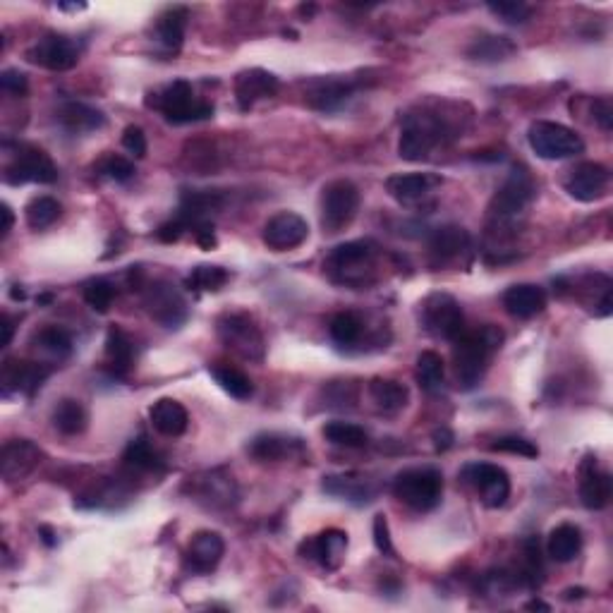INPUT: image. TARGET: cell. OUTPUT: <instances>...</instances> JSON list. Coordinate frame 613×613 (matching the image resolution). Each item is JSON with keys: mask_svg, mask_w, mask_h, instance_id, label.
<instances>
[{"mask_svg": "<svg viewBox=\"0 0 613 613\" xmlns=\"http://www.w3.org/2000/svg\"><path fill=\"white\" fill-rule=\"evenodd\" d=\"M503 331L499 326L487 324L477 331H463L453 341V364H455V376H458V384L465 391H472L479 381L487 374L491 357L501 350Z\"/></svg>", "mask_w": 613, "mask_h": 613, "instance_id": "cell-1", "label": "cell"}, {"mask_svg": "<svg viewBox=\"0 0 613 613\" xmlns=\"http://www.w3.org/2000/svg\"><path fill=\"white\" fill-rule=\"evenodd\" d=\"M451 137H455L453 127L439 113H410L403 123V132H400L398 154L400 159L412 163L427 161Z\"/></svg>", "mask_w": 613, "mask_h": 613, "instance_id": "cell-2", "label": "cell"}, {"mask_svg": "<svg viewBox=\"0 0 613 613\" xmlns=\"http://www.w3.org/2000/svg\"><path fill=\"white\" fill-rule=\"evenodd\" d=\"M324 271L333 283L345 288H364L376 271V247L369 240H352L333 247L324 262Z\"/></svg>", "mask_w": 613, "mask_h": 613, "instance_id": "cell-3", "label": "cell"}, {"mask_svg": "<svg viewBox=\"0 0 613 613\" xmlns=\"http://www.w3.org/2000/svg\"><path fill=\"white\" fill-rule=\"evenodd\" d=\"M147 106L156 108L173 125L199 123V120H209L214 115V103L199 101L194 96L192 84L185 80H175L163 89L154 91V94H149Z\"/></svg>", "mask_w": 613, "mask_h": 613, "instance_id": "cell-4", "label": "cell"}, {"mask_svg": "<svg viewBox=\"0 0 613 613\" xmlns=\"http://www.w3.org/2000/svg\"><path fill=\"white\" fill-rule=\"evenodd\" d=\"M393 494L417 513L434 511L443 496V475L436 467H408L393 479Z\"/></svg>", "mask_w": 613, "mask_h": 613, "instance_id": "cell-5", "label": "cell"}, {"mask_svg": "<svg viewBox=\"0 0 613 613\" xmlns=\"http://www.w3.org/2000/svg\"><path fill=\"white\" fill-rule=\"evenodd\" d=\"M534 194H537V187H534L530 171L525 166H515L489 204V218L494 228L515 226L518 216H523L527 206L532 204Z\"/></svg>", "mask_w": 613, "mask_h": 613, "instance_id": "cell-6", "label": "cell"}, {"mask_svg": "<svg viewBox=\"0 0 613 613\" xmlns=\"http://www.w3.org/2000/svg\"><path fill=\"white\" fill-rule=\"evenodd\" d=\"M216 333L218 341L226 345L230 352L242 357V360H252V362L264 360L266 355L264 333L250 314L242 312L223 314V317H218L216 321Z\"/></svg>", "mask_w": 613, "mask_h": 613, "instance_id": "cell-7", "label": "cell"}, {"mask_svg": "<svg viewBox=\"0 0 613 613\" xmlns=\"http://www.w3.org/2000/svg\"><path fill=\"white\" fill-rule=\"evenodd\" d=\"M530 149L544 161H566L585 151V142L575 130L554 123V120H537L527 130Z\"/></svg>", "mask_w": 613, "mask_h": 613, "instance_id": "cell-8", "label": "cell"}, {"mask_svg": "<svg viewBox=\"0 0 613 613\" xmlns=\"http://www.w3.org/2000/svg\"><path fill=\"white\" fill-rule=\"evenodd\" d=\"M422 329L441 341H455L465 331V314L460 302L448 293H432L420 305Z\"/></svg>", "mask_w": 613, "mask_h": 613, "instance_id": "cell-9", "label": "cell"}, {"mask_svg": "<svg viewBox=\"0 0 613 613\" xmlns=\"http://www.w3.org/2000/svg\"><path fill=\"white\" fill-rule=\"evenodd\" d=\"M360 190L350 180H333L321 190V228L324 233H341L357 218Z\"/></svg>", "mask_w": 613, "mask_h": 613, "instance_id": "cell-10", "label": "cell"}, {"mask_svg": "<svg viewBox=\"0 0 613 613\" xmlns=\"http://www.w3.org/2000/svg\"><path fill=\"white\" fill-rule=\"evenodd\" d=\"M463 479L487 508H503L511 499V477L499 465L472 463L463 470Z\"/></svg>", "mask_w": 613, "mask_h": 613, "instance_id": "cell-11", "label": "cell"}, {"mask_svg": "<svg viewBox=\"0 0 613 613\" xmlns=\"http://www.w3.org/2000/svg\"><path fill=\"white\" fill-rule=\"evenodd\" d=\"M5 182L8 185H27V182H39V185H51L58 180V168L51 161V156L39 147H27L22 144L20 154L12 159V163L5 168Z\"/></svg>", "mask_w": 613, "mask_h": 613, "instance_id": "cell-12", "label": "cell"}, {"mask_svg": "<svg viewBox=\"0 0 613 613\" xmlns=\"http://www.w3.org/2000/svg\"><path fill=\"white\" fill-rule=\"evenodd\" d=\"M563 187L575 202L592 204L604 199L611 190V171L604 163L597 161H582L575 168H570Z\"/></svg>", "mask_w": 613, "mask_h": 613, "instance_id": "cell-13", "label": "cell"}, {"mask_svg": "<svg viewBox=\"0 0 613 613\" xmlns=\"http://www.w3.org/2000/svg\"><path fill=\"white\" fill-rule=\"evenodd\" d=\"M144 307H147L149 317L166 329H180L187 321V302L173 283H151L144 290Z\"/></svg>", "mask_w": 613, "mask_h": 613, "instance_id": "cell-14", "label": "cell"}, {"mask_svg": "<svg viewBox=\"0 0 613 613\" xmlns=\"http://www.w3.org/2000/svg\"><path fill=\"white\" fill-rule=\"evenodd\" d=\"M27 60L51 72H68L80 63V46L70 36L46 34L27 51Z\"/></svg>", "mask_w": 613, "mask_h": 613, "instance_id": "cell-15", "label": "cell"}, {"mask_svg": "<svg viewBox=\"0 0 613 613\" xmlns=\"http://www.w3.org/2000/svg\"><path fill=\"white\" fill-rule=\"evenodd\" d=\"M441 182L443 180L434 173H398L386 180V192L391 194L400 206L420 209V206L432 204Z\"/></svg>", "mask_w": 613, "mask_h": 613, "instance_id": "cell-16", "label": "cell"}, {"mask_svg": "<svg viewBox=\"0 0 613 613\" xmlns=\"http://www.w3.org/2000/svg\"><path fill=\"white\" fill-rule=\"evenodd\" d=\"M309 238V223L293 211H281L271 216L262 230L264 245L273 252H290L305 245Z\"/></svg>", "mask_w": 613, "mask_h": 613, "instance_id": "cell-17", "label": "cell"}, {"mask_svg": "<svg viewBox=\"0 0 613 613\" xmlns=\"http://www.w3.org/2000/svg\"><path fill=\"white\" fill-rule=\"evenodd\" d=\"M44 460V451L29 439H12L0 451V472L5 482H20L29 477Z\"/></svg>", "mask_w": 613, "mask_h": 613, "instance_id": "cell-18", "label": "cell"}, {"mask_svg": "<svg viewBox=\"0 0 613 613\" xmlns=\"http://www.w3.org/2000/svg\"><path fill=\"white\" fill-rule=\"evenodd\" d=\"M300 554L319 563L326 570H338L348 554V534L343 530H326L300 544Z\"/></svg>", "mask_w": 613, "mask_h": 613, "instance_id": "cell-19", "label": "cell"}, {"mask_svg": "<svg viewBox=\"0 0 613 613\" xmlns=\"http://www.w3.org/2000/svg\"><path fill=\"white\" fill-rule=\"evenodd\" d=\"M247 455L257 460V463H283V460L302 458L305 455V443L288 434L264 432L247 443Z\"/></svg>", "mask_w": 613, "mask_h": 613, "instance_id": "cell-20", "label": "cell"}, {"mask_svg": "<svg viewBox=\"0 0 613 613\" xmlns=\"http://www.w3.org/2000/svg\"><path fill=\"white\" fill-rule=\"evenodd\" d=\"M51 376V369L46 364L27 362V360H5L0 384H3L5 396L10 393H22V396H34L44 381Z\"/></svg>", "mask_w": 613, "mask_h": 613, "instance_id": "cell-21", "label": "cell"}, {"mask_svg": "<svg viewBox=\"0 0 613 613\" xmlns=\"http://www.w3.org/2000/svg\"><path fill=\"white\" fill-rule=\"evenodd\" d=\"M226 554V542L218 532L202 530L190 539L185 551V566L197 575H209L218 568Z\"/></svg>", "mask_w": 613, "mask_h": 613, "instance_id": "cell-22", "label": "cell"}, {"mask_svg": "<svg viewBox=\"0 0 613 613\" xmlns=\"http://www.w3.org/2000/svg\"><path fill=\"white\" fill-rule=\"evenodd\" d=\"M613 482L606 470H599L597 458H585L580 467V501L587 511H604L611 503Z\"/></svg>", "mask_w": 613, "mask_h": 613, "instance_id": "cell-23", "label": "cell"}, {"mask_svg": "<svg viewBox=\"0 0 613 613\" xmlns=\"http://www.w3.org/2000/svg\"><path fill=\"white\" fill-rule=\"evenodd\" d=\"M278 89H281L278 77L262 68L245 70L235 77V99H238V106L242 111H250L259 101L276 96Z\"/></svg>", "mask_w": 613, "mask_h": 613, "instance_id": "cell-24", "label": "cell"}, {"mask_svg": "<svg viewBox=\"0 0 613 613\" xmlns=\"http://www.w3.org/2000/svg\"><path fill=\"white\" fill-rule=\"evenodd\" d=\"M223 206V194L211 190H190L182 192L180 206L175 218L185 226V230H194L202 223H209V216L216 214Z\"/></svg>", "mask_w": 613, "mask_h": 613, "instance_id": "cell-25", "label": "cell"}, {"mask_svg": "<svg viewBox=\"0 0 613 613\" xmlns=\"http://www.w3.org/2000/svg\"><path fill=\"white\" fill-rule=\"evenodd\" d=\"M355 94V82L352 80H341V77H321V80H314L307 84L305 91V101L317 111H336L341 108L350 96Z\"/></svg>", "mask_w": 613, "mask_h": 613, "instance_id": "cell-26", "label": "cell"}, {"mask_svg": "<svg viewBox=\"0 0 613 613\" xmlns=\"http://www.w3.org/2000/svg\"><path fill=\"white\" fill-rule=\"evenodd\" d=\"M470 233L463 226H441L429 235V254L434 264H451L470 250Z\"/></svg>", "mask_w": 613, "mask_h": 613, "instance_id": "cell-27", "label": "cell"}, {"mask_svg": "<svg viewBox=\"0 0 613 613\" xmlns=\"http://www.w3.org/2000/svg\"><path fill=\"white\" fill-rule=\"evenodd\" d=\"M503 307L515 319H534L546 309L544 288L532 283H518L503 293Z\"/></svg>", "mask_w": 613, "mask_h": 613, "instance_id": "cell-28", "label": "cell"}, {"mask_svg": "<svg viewBox=\"0 0 613 613\" xmlns=\"http://www.w3.org/2000/svg\"><path fill=\"white\" fill-rule=\"evenodd\" d=\"M151 427L156 432L168 436V439H178L190 427V415H187L185 405L175 398H161L149 408Z\"/></svg>", "mask_w": 613, "mask_h": 613, "instance_id": "cell-29", "label": "cell"}, {"mask_svg": "<svg viewBox=\"0 0 613 613\" xmlns=\"http://www.w3.org/2000/svg\"><path fill=\"white\" fill-rule=\"evenodd\" d=\"M187 20H190V12L182 5H173V8L163 10L156 20L154 27V39L166 53H178L185 41V29Z\"/></svg>", "mask_w": 613, "mask_h": 613, "instance_id": "cell-30", "label": "cell"}, {"mask_svg": "<svg viewBox=\"0 0 613 613\" xmlns=\"http://www.w3.org/2000/svg\"><path fill=\"white\" fill-rule=\"evenodd\" d=\"M326 494L336 496V499L350 501L355 506H364V503L374 501L376 487L372 479L362 475H331L324 479Z\"/></svg>", "mask_w": 613, "mask_h": 613, "instance_id": "cell-31", "label": "cell"}, {"mask_svg": "<svg viewBox=\"0 0 613 613\" xmlns=\"http://www.w3.org/2000/svg\"><path fill=\"white\" fill-rule=\"evenodd\" d=\"M58 123L68 132L84 135V132L101 130V127L106 125V115H103L99 108L89 106V103L68 101L58 108Z\"/></svg>", "mask_w": 613, "mask_h": 613, "instance_id": "cell-32", "label": "cell"}, {"mask_svg": "<svg viewBox=\"0 0 613 613\" xmlns=\"http://www.w3.org/2000/svg\"><path fill=\"white\" fill-rule=\"evenodd\" d=\"M369 398L381 412H400L408 408L410 403V388L400 384L396 379H376L369 381Z\"/></svg>", "mask_w": 613, "mask_h": 613, "instance_id": "cell-33", "label": "cell"}, {"mask_svg": "<svg viewBox=\"0 0 613 613\" xmlns=\"http://www.w3.org/2000/svg\"><path fill=\"white\" fill-rule=\"evenodd\" d=\"M546 551L556 563H570L580 556L582 551V532L578 525H556L546 539Z\"/></svg>", "mask_w": 613, "mask_h": 613, "instance_id": "cell-34", "label": "cell"}, {"mask_svg": "<svg viewBox=\"0 0 613 613\" xmlns=\"http://www.w3.org/2000/svg\"><path fill=\"white\" fill-rule=\"evenodd\" d=\"M518 51L508 36L484 34L477 36L470 46H467V58L477 60V63H503Z\"/></svg>", "mask_w": 613, "mask_h": 613, "instance_id": "cell-35", "label": "cell"}, {"mask_svg": "<svg viewBox=\"0 0 613 613\" xmlns=\"http://www.w3.org/2000/svg\"><path fill=\"white\" fill-rule=\"evenodd\" d=\"M135 360V345H132L130 336L118 326H113L106 336V362L113 376H127Z\"/></svg>", "mask_w": 613, "mask_h": 613, "instance_id": "cell-36", "label": "cell"}, {"mask_svg": "<svg viewBox=\"0 0 613 613\" xmlns=\"http://www.w3.org/2000/svg\"><path fill=\"white\" fill-rule=\"evenodd\" d=\"M53 427L63 436H80L89 424V415L80 400L65 398L53 408Z\"/></svg>", "mask_w": 613, "mask_h": 613, "instance_id": "cell-37", "label": "cell"}, {"mask_svg": "<svg viewBox=\"0 0 613 613\" xmlns=\"http://www.w3.org/2000/svg\"><path fill=\"white\" fill-rule=\"evenodd\" d=\"M209 374L214 376L216 384L221 386L230 398H235V400L252 398V393H254L252 379L245 372H240L238 367H230V364L216 362L209 367Z\"/></svg>", "mask_w": 613, "mask_h": 613, "instance_id": "cell-38", "label": "cell"}, {"mask_svg": "<svg viewBox=\"0 0 613 613\" xmlns=\"http://www.w3.org/2000/svg\"><path fill=\"white\" fill-rule=\"evenodd\" d=\"M60 214H63V206H60L58 199L48 197V194L34 197L32 202L24 206V221H27V226L32 230L51 228L60 218Z\"/></svg>", "mask_w": 613, "mask_h": 613, "instance_id": "cell-39", "label": "cell"}, {"mask_svg": "<svg viewBox=\"0 0 613 613\" xmlns=\"http://www.w3.org/2000/svg\"><path fill=\"white\" fill-rule=\"evenodd\" d=\"M443 376H446V364L443 357L434 350H424L417 357V381L427 393H436L443 388Z\"/></svg>", "mask_w": 613, "mask_h": 613, "instance_id": "cell-40", "label": "cell"}, {"mask_svg": "<svg viewBox=\"0 0 613 613\" xmlns=\"http://www.w3.org/2000/svg\"><path fill=\"white\" fill-rule=\"evenodd\" d=\"M123 460L127 467H132V470L139 472H159L163 470V460L159 458V453L151 448V443L144 439V436H139V439L127 443Z\"/></svg>", "mask_w": 613, "mask_h": 613, "instance_id": "cell-41", "label": "cell"}, {"mask_svg": "<svg viewBox=\"0 0 613 613\" xmlns=\"http://www.w3.org/2000/svg\"><path fill=\"white\" fill-rule=\"evenodd\" d=\"M230 281V271L223 266L202 264L194 266L187 276V288L197 290V293H218Z\"/></svg>", "mask_w": 613, "mask_h": 613, "instance_id": "cell-42", "label": "cell"}, {"mask_svg": "<svg viewBox=\"0 0 613 613\" xmlns=\"http://www.w3.org/2000/svg\"><path fill=\"white\" fill-rule=\"evenodd\" d=\"M324 439L331 441L333 446H343V448H364L369 443V434L364 432L362 427L352 422H326L324 424Z\"/></svg>", "mask_w": 613, "mask_h": 613, "instance_id": "cell-43", "label": "cell"}, {"mask_svg": "<svg viewBox=\"0 0 613 613\" xmlns=\"http://www.w3.org/2000/svg\"><path fill=\"white\" fill-rule=\"evenodd\" d=\"M364 331L362 319L352 312H341L331 319L329 324V336L331 341L341 348H352L355 343H360Z\"/></svg>", "mask_w": 613, "mask_h": 613, "instance_id": "cell-44", "label": "cell"}, {"mask_svg": "<svg viewBox=\"0 0 613 613\" xmlns=\"http://www.w3.org/2000/svg\"><path fill=\"white\" fill-rule=\"evenodd\" d=\"M34 343L36 348L44 350L46 355L56 357V360H65V357H70L72 352L70 333L60 329V326H46V329H41L34 336Z\"/></svg>", "mask_w": 613, "mask_h": 613, "instance_id": "cell-45", "label": "cell"}, {"mask_svg": "<svg viewBox=\"0 0 613 613\" xmlns=\"http://www.w3.org/2000/svg\"><path fill=\"white\" fill-rule=\"evenodd\" d=\"M82 295H84V302H87L94 312L106 314L115 300V288L106 281V278H96V281H89L87 285H84Z\"/></svg>", "mask_w": 613, "mask_h": 613, "instance_id": "cell-46", "label": "cell"}, {"mask_svg": "<svg viewBox=\"0 0 613 613\" xmlns=\"http://www.w3.org/2000/svg\"><path fill=\"white\" fill-rule=\"evenodd\" d=\"M487 8L499 17L501 22L513 24V27H520V24H527L532 20V8L525 3H489Z\"/></svg>", "mask_w": 613, "mask_h": 613, "instance_id": "cell-47", "label": "cell"}, {"mask_svg": "<svg viewBox=\"0 0 613 613\" xmlns=\"http://www.w3.org/2000/svg\"><path fill=\"white\" fill-rule=\"evenodd\" d=\"M99 173L103 175V178L108 180H115V182H127L135 175V163H132L130 159H125V156H106L99 166Z\"/></svg>", "mask_w": 613, "mask_h": 613, "instance_id": "cell-48", "label": "cell"}, {"mask_svg": "<svg viewBox=\"0 0 613 613\" xmlns=\"http://www.w3.org/2000/svg\"><path fill=\"white\" fill-rule=\"evenodd\" d=\"M491 451L520 455V458H537L539 455V448L532 441L523 439V436H501V439L491 443Z\"/></svg>", "mask_w": 613, "mask_h": 613, "instance_id": "cell-49", "label": "cell"}, {"mask_svg": "<svg viewBox=\"0 0 613 613\" xmlns=\"http://www.w3.org/2000/svg\"><path fill=\"white\" fill-rule=\"evenodd\" d=\"M372 534H374V546L379 549V554L396 556V549H393V539H391V530H388L386 515H381V513L374 515Z\"/></svg>", "mask_w": 613, "mask_h": 613, "instance_id": "cell-50", "label": "cell"}, {"mask_svg": "<svg viewBox=\"0 0 613 613\" xmlns=\"http://www.w3.org/2000/svg\"><path fill=\"white\" fill-rule=\"evenodd\" d=\"M123 147L130 151L135 159H144V156H147V135H144L142 127H137V125L125 127Z\"/></svg>", "mask_w": 613, "mask_h": 613, "instance_id": "cell-51", "label": "cell"}, {"mask_svg": "<svg viewBox=\"0 0 613 613\" xmlns=\"http://www.w3.org/2000/svg\"><path fill=\"white\" fill-rule=\"evenodd\" d=\"M0 89L10 96H27L29 91L27 75L20 70H5L3 75H0Z\"/></svg>", "mask_w": 613, "mask_h": 613, "instance_id": "cell-52", "label": "cell"}, {"mask_svg": "<svg viewBox=\"0 0 613 613\" xmlns=\"http://www.w3.org/2000/svg\"><path fill=\"white\" fill-rule=\"evenodd\" d=\"M594 111V120H597L599 127H602L604 132H611L613 127V106L609 99H597L592 106Z\"/></svg>", "mask_w": 613, "mask_h": 613, "instance_id": "cell-53", "label": "cell"}, {"mask_svg": "<svg viewBox=\"0 0 613 613\" xmlns=\"http://www.w3.org/2000/svg\"><path fill=\"white\" fill-rule=\"evenodd\" d=\"M0 329H3V348H8L12 343V333H15V319L10 314H3L0 317Z\"/></svg>", "mask_w": 613, "mask_h": 613, "instance_id": "cell-54", "label": "cell"}, {"mask_svg": "<svg viewBox=\"0 0 613 613\" xmlns=\"http://www.w3.org/2000/svg\"><path fill=\"white\" fill-rule=\"evenodd\" d=\"M0 214H3V238H8L10 235V230H12V223H15V214H12V209L8 204H3L0 206Z\"/></svg>", "mask_w": 613, "mask_h": 613, "instance_id": "cell-55", "label": "cell"}, {"mask_svg": "<svg viewBox=\"0 0 613 613\" xmlns=\"http://www.w3.org/2000/svg\"><path fill=\"white\" fill-rule=\"evenodd\" d=\"M434 439H436V448H439V451H446V448H451L453 434L446 432V429H441V432L434 434Z\"/></svg>", "mask_w": 613, "mask_h": 613, "instance_id": "cell-56", "label": "cell"}, {"mask_svg": "<svg viewBox=\"0 0 613 613\" xmlns=\"http://www.w3.org/2000/svg\"><path fill=\"white\" fill-rule=\"evenodd\" d=\"M582 594H587L585 590H582V587H575V590L570 587V590L563 592V599H568V602H570V599H582Z\"/></svg>", "mask_w": 613, "mask_h": 613, "instance_id": "cell-57", "label": "cell"}, {"mask_svg": "<svg viewBox=\"0 0 613 613\" xmlns=\"http://www.w3.org/2000/svg\"><path fill=\"white\" fill-rule=\"evenodd\" d=\"M39 532H41V534H44V542H46L48 546H53V544H56V539H53V537H56V534H53V532H51V527H41V530H39Z\"/></svg>", "mask_w": 613, "mask_h": 613, "instance_id": "cell-58", "label": "cell"}, {"mask_svg": "<svg viewBox=\"0 0 613 613\" xmlns=\"http://www.w3.org/2000/svg\"><path fill=\"white\" fill-rule=\"evenodd\" d=\"M527 609H542V611H551V606H549V604H544V602H539V599H534V602L527 604Z\"/></svg>", "mask_w": 613, "mask_h": 613, "instance_id": "cell-59", "label": "cell"}]
</instances>
